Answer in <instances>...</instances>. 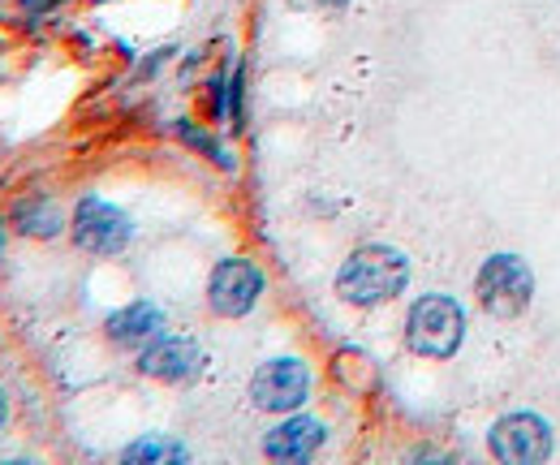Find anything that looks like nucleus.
I'll return each instance as SVG.
<instances>
[{"instance_id":"6","label":"nucleus","mask_w":560,"mask_h":465,"mask_svg":"<svg viewBox=\"0 0 560 465\" xmlns=\"http://www.w3.org/2000/svg\"><path fill=\"white\" fill-rule=\"evenodd\" d=\"M488 449L491 457L513 465L548 462V453H552V427L539 414H509V418H500L491 427Z\"/></svg>"},{"instance_id":"11","label":"nucleus","mask_w":560,"mask_h":465,"mask_svg":"<svg viewBox=\"0 0 560 465\" xmlns=\"http://www.w3.org/2000/svg\"><path fill=\"white\" fill-rule=\"evenodd\" d=\"M9 220H13V229H18V233L39 237V242H48V237H61V233H66V216L57 211V202H48L44 195L13 202V216H9Z\"/></svg>"},{"instance_id":"3","label":"nucleus","mask_w":560,"mask_h":465,"mask_svg":"<svg viewBox=\"0 0 560 465\" xmlns=\"http://www.w3.org/2000/svg\"><path fill=\"white\" fill-rule=\"evenodd\" d=\"M70 233L78 242V251H86V255H121L130 246V237H135V224H130V216L121 207L86 195L73 207Z\"/></svg>"},{"instance_id":"16","label":"nucleus","mask_w":560,"mask_h":465,"mask_svg":"<svg viewBox=\"0 0 560 465\" xmlns=\"http://www.w3.org/2000/svg\"><path fill=\"white\" fill-rule=\"evenodd\" d=\"M4 418H9V400H4V393H0V427H4Z\"/></svg>"},{"instance_id":"9","label":"nucleus","mask_w":560,"mask_h":465,"mask_svg":"<svg viewBox=\"0 0 560 465\" xmlns=\"http://www.w3.org/2000/svg\"><path fill=\"white\" fill-rule=\"evenodd\" d=\"M324 440H328V427H324L319 418L293 414V418H284V422H277V427L268 431L264 453H268L272 462L302 465V462H311V457L324 449Z\"/></svg>"},{"instance_id":"12","label":"nucleus","mask_w":560,"mask_h":465,"mask_svg":"<svg viewBox=\"0 0 560 465\" xmlns=\"http://www.w3.org/2000/svg\"><path fill=\"white\" fill-rule=\"evenodd\" d=\"M130 465H160V462H186L190 453H186V444H177V440H164V435H142L135 440L126 453H121Z\"/></svg>"},{"instance_id":"10","label":"nucleus","mask_w":560,"mask_h":465,"mask_svg":"<svg viewBox=\"0 0 560 465\" xmlns=\"http://www.w3.org/2000/svg\"><path fill=\"white\" fill-rule=\"evenodd\" d=\"M104 328H108V340H117L126 349H142V345H151L155 336L164 333V311L155 302H130L117 315H108Z\"/></svg>"},{"instance_id":"8","label":"nucleus","mask_w":560,"mask_h":465,"mask_svg":"<svg viewBox=\"0 0 560 465\" xmlns=\"http://www.w3.org/2000/svg\"><path fill=\"white\" fill-rule=\"evenodd\" d=\"M203 367V349L190 340V336H155L151 345H142L139 353V371L151 380H164V384H186L195 380Z\"/></svg>"},{"instance_id":"4","label":"nucleus","mask_w":560,"mask_h":465,"mask_svg":"<svg viewBox=\"0 0 560 465\" xmlns=\"http://www.w3.org/2000/svg\"><path fill=\"white\" fill-rule=\"evenodd\" d=\"M530 293H535L530 267L517 255H491L479 271V302L495 319H517L530 306Z\"/></svg>"},{"instance_id":"19","label":"nucleus","mask_w":560,"mask_h":465,"mask_svg":"<svg viewBox=\"0 0 560 465\" xmlns=\"http://www.w3.org/2000/svg\"><path fill=\"white\" fill-rule=\"evenodd\" d=\"M95 4H104V0H95Z\"/></svg>"},{"instance_id":"18","label":"nucleus","mask_w":560,"mask_h":465,"mask_svg":"<svg viewBox=\"0 0 560 465\" xmlns=\"http://www.w3.org/2000/svg\"><path fill=\"white\" fill-rule=\"evenodd\" d=\"M0 246H4V224H0Z\"/></svg>"},{"instance_id":"7","label":"nucleus","mask_w":560,"mask_h":465,"mask_svg":"<svg viewBox=\"0 0 560 465\" xmlns=\"http://www.w3.org/2000/svg\"><path fill=\"white\" fill-rule=\"evenodd\" d=\"M306 397H311V371L298 358H272L250 380V400L268 414H293Z\"/></svg>"},{"instance_id":"2","label":"nucleus","mask_w":560,"mask_h":465,"mask_svg":"<svg viewBox=\"0 0 560 465\" xmlns=\"http://www.w3.org/2000/svg\"><path fill=\"white\" fill-rule=\"evenodd\" d=\"M466 336V315L453 298L444 293H427L410 306V319H406V345L419 353V358H453L457 345Z\"/></svg>"},{"instance_id":"15","label":"nucleus","mask_w":560,"mask_h":465,"mask_svg":"<svg viewBox=\"0 0 560 465\" xmlns=\"http://www.w3.org/2000/svg\"><path fill=\"white\" fill-rule=\"evenodd\" d=\"M298 9H319V13H332V9H346L350 0H293Z\"/></svg>"},{"instance_id":"13","label":"nucleus","mask_w":560,"mask_h":465,"mask_svg":"<svg viewBox=\"0 0 560 465\" xmlns=\"http://www.w3.org/2000/svg\"><path fill=\"white\" fill-rule=\"evenodd\" d=\"M177 133H182V138H186V142H190V147H199V151H203V155H208L211 164H220V168H233V160H229V155H224V147H220V142H215V138H211V133L195 130V126H190V121H182V126H177Z\"/></svg>"},{"instance_id":"14","label":"nucleus","mask_w":560,"mask_h":465,"mask_svg":"<svg viewBox=\"0 0 560 465\" xmlns=\"http://www.w3.org/2000/svg\"><path fill=\"white\" fill-rule=\"evenodd\" d=\"M211 113H215V121L229 113V78L224 73L211 78Z\"/></svg>"},{"instance_id":"1","label":"nucleus","mask_w":560,"mask_h":465,"mask_svg":"<svg viewBox=\"0 0 560 465\" xmlns=\"http://www.w3.org/2000/svg\"><path fill=\"white\" fill-rule=\"evenodd\" d=\"M410 284V264L393 246H362L337 271V293L350 306H384Z\"/></svg>"},{"instance_id":"5","label":"nucleus","mask_w":560,"mask_h":465,"mask_svg":"<svg viewBox=\"0 0 560 465\" xmlns=\"http://www.w3.org/2000/svg\"><path fill=\"white\" fill-rule=\"evenodd\" d=\"M264 293V271L250 264V259H220L211 267L208 280V306L224 319H242L255 311Z\"/></svg>"},{"instance_id":"17","label":"nucleus","mask_w":560,"mask_h":465,"mask_svg":"<svg viewBox=\"0 0 560 465\" xmlns=\"http://www.w3.org/2000/svg\"><path fill=\"white\" fill-rule=\"evenodd\" d=\"M39 4H61V0H39Z\"/></svg>"}]
</instances>
